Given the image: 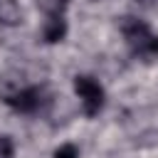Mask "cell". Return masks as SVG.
<instances>
[{
  "label": "cell",
  "mask_w": 158,
  "mask_h": 158,
  "mask_svg": "<svg viewBox=\"0 0 158 158\" xmlns=\"http://www.w3.org/2000/svg\"><path fill=\"white\" fill-rule=\"evenodd\" d=\"M0 101L7 104L17 114L32 116V114H40L44 109L49 96H47V89L42 84H22L15 77L5 74V77H0Z\"/></svg>",
  "instance_id": "1"
},
{
  "label": "cell",
  "mask_w": 158,
  "mask_h": 158,
  "mask_svg": "<svg viewBox=\"0 0 158 158\" xmlns=\"http://www.w3.org/2000/svg\"><path fill=\"white\" fill-rule=\"evenodd\" d=\"M118 32L131 52L133 59L151 64L158 59V35L151 30V25L136 15H123L118 17Z\"/></svg>",
  "instance_id": "2"
},
{
  "label": "cell",
  "mask_w": 158,
  "mask_h": 158,
  "mask_svg": "<svg viewBox=\"0 0 158 158\" xmlns=\"http://www.w3.org/2000/svg\"><path fill=\"white\" fill-rule=\"evenodd\" d=\"M72 86H74V94L79 96L81 114L86 118H96L104 111V104H106V91H104L101 81L89 77V74H77L72 79Z\"/></svg>",
  "instance_id": "3"
},
{
  "label": "cell",
  "mask_w": 158,
  "mask_h": 158,
  "mask_svg": "<svg viewBox=\"0 0 158 158\" xmlns=\"http://www.w3.org/2000/svg\"><path fill=\"white\" fill-rule=\"evenodd\" d=\"M69 32L67 17L64 15H47L44 25H42V42L44 44H59Z\"/></svg>",
  "instance_id": "4"
},
{
  "label": "cell",
  "mask_w": 158,
  "mask_h": 158,
  "mask_svg": "<svg viewBox=\"0 0 158 158\" xmlns=\"http://www.w3.org/2000/svg\"><path fill=\"white\" fill-rule=\"evenodd\" d=\"M25 12L17 0H0V25L2 27H20Z\"/></svg>",
  "instance_id": "5"
},
{
  "label": "cell",
  "mask_w": 158,
  "mask_h": 158,
  "mask_svg": "<svg viewBox=\"0 0 158 158\" xmlns=\"http://www.w3.org/2000/svg\"><path fill=\"white\" fill-rule=\"evenodd\" d=\"M37 5L42 7L44 15H64L69 0H37Z\"/></svg>",
  "instance_id": "6"
},
{
  "label": "cell",
  "mask_w": 158,
  "mask_h": 158,
  "mask_svg": "<svg viewBox=\"0 0 158 158\" xmlns=\"http://www.w3.org/2000/svg\"><path fill=\"white\" fill-rule=\"evenodd\" d=\"M52 158H79V148L74 143H62L59 148H54Z\"/></svg>",
  "instance_id": "7"
},
{
  "label": "cell",
  "mask_w": 158,
  "mask_h": 158,
  "mask_svg": "<svg viewBox=\"0 0 158 158\" xmlns=\"http://www.w3.org/2000/svg\"><path fill=\"white\" fill-rule=\"evenodd\" d=\"M0 158H15V141L7 133L0 136Z\"/></svg>",
  "instance_id": "8"
},
{
  "label": "cell",
  "mask_w": 158,
  "mask_h": 158,
  "mask_svg": "<svg viewBox=\"0 0 158 158\" xmlns=\"http://www.w3.org/2000/svg\"><path fill=\"white\" fill-rule=\"evenodd\" d=\"M89 2H101V0H89Z\"/></svg>",
  "instance_id": "9"
}]
</instances>
